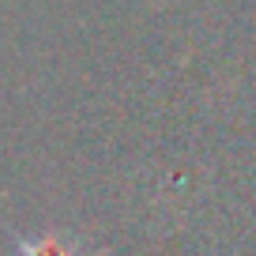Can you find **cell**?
<instances>
[{
  "label": "cell",
  "instance_id": "cell-1",
  "mask_svg": "<svg viewBox=\"0 0 256 256\" xmlns=\"http://www.w3.org/2000/svg\"><path fill=\"white\" fill-rule=\"evenodd\" d=\"M19 256H83V245L68 234H42L19 245Z\"/></svg>",
  "mask_w": 256,
  "mask_h": 256
}]
</instances>
